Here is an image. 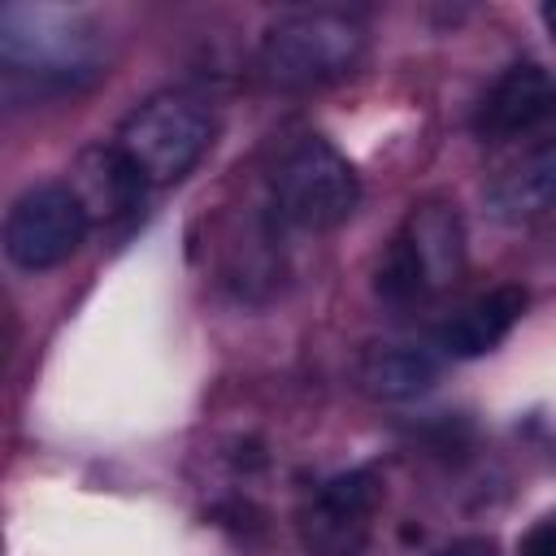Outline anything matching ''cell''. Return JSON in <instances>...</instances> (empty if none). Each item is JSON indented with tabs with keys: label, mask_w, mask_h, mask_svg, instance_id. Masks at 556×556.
<instances>
[{
	"label": "cell",
	"mask_w": 556,
	"mask_h": 556,
	"mask_svg": "<svg viewBox=\"0 0 556 556\" xmlns=\"http://www.w3.org/2000/svg\"><path fill=\"white\" fill-rule=\"evenodd\" d=\"M0 61L9 83L35 91H78L104 74V52L91 17L65 4H4Z\"/></svg>",
	"instance_id": "cell-1"
},
{
	"label": "cell",
	"mask_w": 556,
	"mask_h": 556,
	"mask_svg": "<svg viewBox=\"0 0 556 556\" xmlns=\"http://www.w3.org/2000/svg\"><path fill=\"white\" fill-rule=\"evenodd\" d=\"M369 30L348 9H287L261 30L256 70L278 91L330 87L365 61Z\"/></svg>",
	"instance_id": "cell-2"
},
{
	"label": "cell",
	"mask_w": 556,
	"mask_h": 556,
	"mask_svg": "<svg viewBox=\"0 0 556 556\" xmlns=\"http://www.w3.org/2000/svg\"><path fill=\"white\" fill-rule=\"evenodd\" d=\"M213 135H217L213 109L195 91L165 87V91H152L148 100H139L122 117L113 143L156 191V187L182 182L200 165V156L213 148Z\"/></svg>",
	"instance_id": "cell-3"
},
{
	"label": "cell",
	"mask_w": 556,
	"mask_h": 556,
	"mask_svg": "<svg viewBox=\"0 0 556 556\" xmlns=\"http://www.w3.org/2000/svg\"><path fill=\"white\" fill-rule=\"evenodd\" d=\"M465 274V226L456 204L447 200H421L404 217V226L391 235L387 252L374 269V295L382 304H417L443 287H452Z\"/></svg>",
	"instance_id": "cell-4"
},
{
	"label": "cell",
	"mask_w": 556,
	"mask_h": 556,
	"mask_svg": "<svg viewBox=\"0 0 556 556\" xmlns=\"http://www.w3.org/2000/svg\"><path fill=\"white\" fill-rule=\"evenodd\" d=\"M361 204L356 165L321 135H300L278 152L269 174V208L291 230H334Z\"/></svg>",
	"instance_id": "cell-5"
},
{
	"label": "cell",
	"mask_w": 556,
	"mask_h": 556,
	"mask_svg": "<svg viewBox=\"0 0 556 556\" xmlns=\"http://www.w3.org/2000/svg\"><path fill=\"white\" fill-rule=\"evenodd\" d=\"M91 217L70 182H35L4 213V256L26 274L65 265L87 239Z\"/></svg>",
	"instance_id": "cell-6"
},
{
	"label": "cell",
	"mask_w": 556,
	"mask_h": 556,
	"mask_svg": "<svg viewBox=\"0 0 556 556\" xmlns=\"http://www.w3.org/2000/svg\"><path fill=\"white\" fill-rule=\"evenodd\" d=\"M382 504V478L369 465L326 478L300 508V543L308 556H365L374 513Z\"/></svg>",
	"instance_id": "cell-7"
},
{
	"label": "cell",
	"mask_w": 556,
	"mask_h": 556,
	"mask_svg": "<svg viewBox=\"0 0 556 556\" xmlns=\"http://www.w3.org/2000/svg\"><path fill=\"white\" fill-rule=\"evenodd\" d=\"M552 117H556V74L539 61H513L486 87L469 126L482 143H508L526 135H539V143H547Z\"/></svg>",
	"instance_id": "cell-8"
},
{
	"label": "cell",
	"mask_w": 556,
	"mask_h": 556,
	"mask_svg": "<svg viewBox=\"0 0 556 556\" xmlns=\"http://www.w3.org/2000/svg\"><path fill=\"white\" fill-rule=\"evenodd\" d=\"M70 187L78 191L91 226H113V222H126L143 208L148 200V182L143 174L126 161V152L109 139V143H91L78 152L74 161V174H70Z\"/></svg>",
	"instance_id": "cell-9"
},
{
	"label": "cell",
	"mask_w": 556,
	"mask_h": 556,
	"mask_svg": "<svg viewBox=\"0 0 556 556\" xmlns=\"http://www.w3.org/2000/svg\"><path fill=\"white\" fill-rule=\"evenodd\" d=\"M526 304H530L526 287H517V282H500V287L473 295L469 304H460V308L439 326L434 348H439L443 356H452V361L486 356V352H495V348L513 334V326L521 321Z\"/></svg>",
	"instance_id": "cell-10"
},
{
	"label": "cell",
	"mask_w": 556,
	"mask_h": 556,
	"mask_svg": "<svg viewBox=\"0 0 556 556\" xmlns=\"http://www.w3.org/2000/svg\"><path fill=\"white\" fill-rule=\"evenodd\" d=\"M439 382V352L426 343H369L356 361V387L378 404H408Z\"/></svg>",
	"instance_id": "cell-11"
},
{
	"label": "cell",
	"mask_w": 556,
	"mask_h": 556,
	"mask_svg": "<svg viewBox=\"0 0 556 556\" xmlns=\"http://www.w3.org/2000/svg\"><path fill=\"white\" fill-rule=\"evenodd\" d=\"M556 208V139L508 165L486 187V213L504 226H526Z\"/></svg>",
	"instance_id": "cell-12"
},
{
	"label": "cell",
	"mask_w": 556,
	"mask_h": 556,
	"mask_svg": "<svg viewBox=\"0 0 556 556\" xmlns=\"http://www.w3.org/2000/svg\"><path fill=\"white\" fill-rule=\"evenodd\" d=\"M521 556H556V513H543L526 534H521Z\"/></svg>",
	"instance_id": "cell-13"
},
{
	"label": "cell",
	"mask_w": 556,
	"mask_h": 556,
	"mask_svg": "<svg viewBox=\"0 0 556 556\" xmlns=\"http://www.w3.org/2000/svg\"><path fill=\"white\" fill-rule=\"evenodd\" d=\"M430 556H495V539H486V534H465V539H452V543L434 547Z\"/></svg>",
	"instance_id": "cell-14"
},
{
	"label": "cell",
	"mask_w": 556,
	"mask_h": 556,
	"mask_svg": "<svg viewBox=\"0 0 556 556\" xmlns=\"http://www.w3.org/2000/svg\"><path fill=\"white\" fill-rule=\"evenodd\" d=\"M539 17H543V26L556 35V0H552V4H543V9H539Z\"/></svg>",
	"instance_id": "cell-15"
}]
</instances>
